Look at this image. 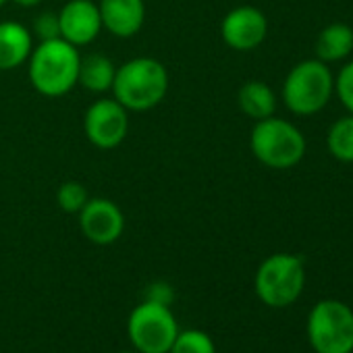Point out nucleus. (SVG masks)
Listing matches in <instances>:
<instances>
[{
    "label": "nucleus",
    "mask_w": 353,
    "mask_h": 353,
    "mask_svg": "<svg viewBox=\"0 0 353 353\" xmlns=\"http://www.w3.org/2000/svg\"><path fill=\"white\" fill-rule=\"evenodd\" d=\"M28 75L34 90L46 98L69 94L79 81V50L63 38L40 42L30 54Z\"/></svg>",
    "instance_id": "1"
},
{
    "label": "nucleus",
    "mask_w": 353,
    "mask_h": 353,
    "mask_svg": "<svg viewBox=\"0 0 353 353\" xmlns=\"http://www.w3.org/2000/svg\"><path fill=\"white\" fill-rule=\"evenodd\" d=\"M168 92V71L150 57H137L117 67L112 94L127 110L145 112L156 108Z\"/></svg>",
    "instance_id": "2"
},
{
    "label": "nucleus",
    "mask_w": 353,
    "mask_h": 353,
    "mask_svg": "<svg viewBox=\"0 0 353 353\" xmlns=\"http://www.w3.org/2000/svg\"><path fill=\"white\" fill-rule=\"evenodd\" d=\"M254 156L268 168H291L305 154V139L301 131L283 119H262L254 125L250 135Z\"/></svg>",
    "instance_id": "3"
},
{
    "label": "nucleus",
    "mask_w": 353,
    "mask_h": 353,
    "mask_svg": "<svg viewBox=\"0 0 353 353\" xmlns=\"http://www.w3.org/2000/svg\"><path fill=\"white\" fill-rule=\"evenodd\" d=\"M127 334L137 353H168L179 334V324L166 301L150 297L131 310Z\"/></svg>",
    "instance_id": "4"
},
{
    "label": "nucleus",
    "mask_w": 353,
    "mask_h": 353,
    "mask_svg": "<svg viewBox=\"0 0 353 353\" xmlns=\"http://www.w3.org/2000/svg\"><path fill=\"white\" fill-rule=\"evenodd\" d=\"M332 92L334 81L322 61H303L295 65L283 83L285 106L295 114H314L322 110Z\"/></svg>",
    "instance_id": "5"
},
{
    "label": "nucleus",
    "mask_w": 353,
    "mask_h": 353,
    "mask_svg": "<svg viewBox=\"0 0 353 353\" xmlns=\"http://www.w3.org/2000/svg\"><path fill=\"white\" fill-rule=\"evenodd\" d=\"M256 293L270 307L291 305L303 291L305 268L293 254L268 256L256 272Z\"/></svg>",
    "instance_id": "6"
},
{
    "label": "nucleus",
    "mask_w": 353,
    "mask_h": 353,
    "mask_svg": "<svg viewBox=\"0 0 353 353\" xmlns=\"http://www.w3.org/2000/svg\"><path fill=\"white\" fill-rule=\"evenodd\" d=\"M307 336L318 353H351L353 310L336 299L318 301L307 318Z\"/></svg>",
    "instance_id": "7"
},
{
    "label": "nucleus",
    "mask_w": 353,
    "mask_h": 353,
    "mask_svg": "<svg viewBox=\"0 0 353 353\" xmlns=\"http://www.w3.org/2000/svg\"><path fill=\"white\" fill-rule=\"evenodd\" d=\"M85 137L100 150H112L129 133V110L114 98L96 100L83 117Z\"/></svg>",
    "instance_id": "8"
},
{
    "label": "nucleus",
    "mask_w": 353,
    "mask_h": 353,
    "mask_svg": "<svg viewBox=\"0 0 353 353\" xmlns=\"http://www.w3.org/2000/svg\"><path fill=\"white\" fill-rule=\"evenodd\" d=\"M77 216L83 237L96 245H110L125 231L123 210L108 198H90Z\"/></svg>",
    "instance_id": "9"
},
{
    "label": "nucleus",
    "mask_w": 353,
    "mask_h": 353,
    "mask_svg": "<svg viewBox=\"0 0 353 353\" xmlns=\"http://www.w3.org/2000/svg\"><path fill=\"white\" fill-rule=\"evenodd\" d=\"M268 34V21L256 7H237L229 11L221 23V36L233 50H254L264 42Z\"/></svg>",
    "instance_id": "10"
},
{
    "label": "nucleus",
    "mask_w": 353,
    "mask_h": 353,
    "mask_svg": "<svg viewBox=\"0 0 353 353\" xmlns=\"http://www.w3.org/2000/svg\"><path fill=\"white\" fill-rule=\"evenodd\" d=\"M59 26L61 38L75 48L92 44L104 30L98 3L94 0H69L59 11Z\"/></svg>",
    "instance_id": "11"
},
{
    "label": "nucleus",
    "mask_w": 353,
    "mask_h": 353,
    "mask_svg": "<svg viewBox=\"0 0 353 353\" xmlns=\"http://www.w3.org/2000/svg\"><path fill=\"white\" fill-rule=\"evenodd\" d=\"M102 28L117 38L135 36L145 21L143 0H100Z\"/></svg>",
    "instance_id": "12"
},
{
    "label": "nucleus",
    "mask_w": 353,
    "mask_h": 353,
    "mask_svg": "<svg viewBox=\"0 0 353 353\" xmlns=\"http://www.w3.org/2000/svg\"><path fill=\"white\" fill-rule=\"evenodd\" d=\"M34 50V34L17 23L3 21L0 23V71H11L23 65Z\"/></svg>",
    "instance_id": "13"
},
{
    "label": "nucleus",
    "mask_w": 353,
    "mask_h": 353,
    "mask_svg": "<svg viewBox=\"0 0 353 353\" xmlns=\"http://www.w3.org/2000/svg\"><path fill=\"white\" fill-rule=\"evenodd\" d=\"M353 50V30L345 23L324 28L316 40V54L322 63H334L349 57Z\"/></svg>",
    "instance_id": "14"
},
{
    "label": "nucleus",
    "mask_w": 353,
    "mask_h": 353,
    "mask_svg": "<svg viewBox=\"0 0 353 353\" xmlns=\"http://www.w3.org/2000/svg\"><path fill=\"white\" fill-rule=\"evenodd\" d=\"M114 75H117V67L108 57L88 54L85 59H81L77 83H81L85 90H90L94 94H104V92L112 90Z\"/></svg>",
    "instance_id": "15"
},
{
    "label": "nucleus",
    "mask_w": 353,
    "mask_h": 353,
    "mask_svg": "<svg viewBox=\"0 0 353 353\" xmlns=\"http://www.w3.org/2000/svg\"><path fill=\"white\" fill-rule=\"evenodd\" d=\"M237 102H239V108L250 119H256V121L272 117L274 108H276L274 92L264 81H248V83H243L239 94H237Z\"/></svg>",
    "instance_id": "16"
},
{
    "label": "nucleus",
    "mask_w": 353,
    "mask_h": 353,
    "mask_svg": "<svg viewBox=\"0 0 353 353\" xmlns=\"http://www.w3.org/2000/svg\"><path fill=\"white\" fill-rule=\"evenodd\" d=\"M328 150L341 162H353V114L339 119L328 131Z\"/></svg>",
    "instance_id": "17"
},
{
    "label": "nucleus",
    "mask_w": 353,
    "mask_h": 353,
    "mask_svg": "<svg viewBox=\"0 0 353 353\" xmlns=\"http://www.w3.org/2000/svg\"><path fill=\"white\" fill-rule=\"evenodd\" d=\"M168 353H216V345L212 336L198 328L179 330Z\"/></svg>",
    "instance_id": "18"
},
{
    "label": "nucleus",
    "mask_w": 353,
    "mask_h": 353,
    "mask_svg": "<svg viewBox=\"0 0 353 353\" xmlns=\"http://www.w3.org/2000/svg\"><path fill=\"white\" fill-rule=\"evenodd\" d=\"M88 200H90L88 190L79 181H65L57 192V202L61 210L67 214H77L85 206Z\"/></svg>",
    "instance_id": "19"
},
{
    "label": "nucleus",
    "mask_w": 353,
    "mask_h": 353,
    "mask_svg": "<svg viewBox=\"0 0 353 353\" xmlns=\"http://www.w3.org/2000/svg\"><path fill=\"white\" fill-rule=\"evenodd\" d=\"M334 92L341 98V102L347 106V110L353 114V63L345 65L334 81Z\"/></svg>",
    "instance_id": "20"
},
{
    "label": "nucleus",
    "mask_w": 353,
    "mask_h": 353,
    "mask_svg": "<svg viewBox=\"0 0 353 353\" xmlns=\"http://www.w3.org/2000/svg\"><path fill=\"white\" fill-rule=\"evenodd\" d=\"M34 34L44 40H54L61 38V26H59V13H42L36 23H34Z\"/></svg>",
    "instance_id": "21"
},
{
    "label": "nucleus",
    "mask_w": 353,
    "mask_h": 353,
    "mask_svg": "<svg viewBox=\"0 0 353 353\" xmlns=\"http://www.w3.org/2000/svg\"><path fill=\"white\" fill-rule=\"evenodd\" d=\"M13 3H17V5H19V7H23V9H32V7L40 5L42 0H13Z\"/></svg>",
    "instance_id": "22"
},
{
    "label": "nucleus",
    "mask_w": 353,
    "mask_h": 353,
    "mask_svg": "<svg viewBox=\"0 0 353 353\" xmlns=\"http://www.w3.org/2000/svg\"><path fill=\"white\" fill-rule=\"evenodd\" d=\"M7 5V0H0V7H5Z\"/></svg>",
    "instance_id": "23"
},
{
    "label": "nucleus",
    "mask_w": 353,
    "mask_h": 353,
    "mask_svg": "<svg viewBox=\"0 0 353 353\" xmlns=\"http://www.w3.org/2000/svg\"><path fill=\"white\" fill-rule=\"evenodd\" d=\"M121 353H137V351H121Z\"/></svg>",
    "instance_id": "24"
}]
</instances>
